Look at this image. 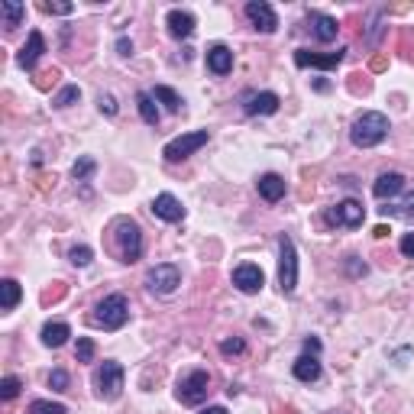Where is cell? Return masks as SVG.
<instances>
[{
	"label": "cell",
	"instance_id": "obj_1",
	"mask_svg": "<svg viewBox=\"0 0 414 414\" xmlns=\"http://www.w3.org/2000/svg\"><path fill=\"white\" fill-rule=\"evenodd\" d=\"M385 136H389V117L379 114V110L360 114L353 120V126H350V139H353V146H360V149L379 146Z\"/></svg>",
	"mask_w": 414,
	"mask_h": 414
},
{
	"label": "cell",
	"instance_id": "obj_2",
	"mask_svg": "<svg viewBox=\"0 0 414 414\" xmlns=\"http://www.w3.org/2000/svg\"><path fill=\"white\" fill-rule=\"evenodd\" d=\"M110 230H114V246L123 262H136L143 256V230L133 217H117Z\"/></svg>",
	"mask_w": 414,
	"mask_h": 414
},
{
	"label": "cell",
	"instance_id": "obj_3",
	"mask_svg": "<svg viewBox=\"0 0 414 414\" xmlns=\"http://www.w3.org/2000/svg\"><path fill=\"white\" fill-rule=\"evenodd\" d=\"M278 288L282 295H295L298 288V249L292 237H278Z\"/></svg>",
	"mask_w": 414,
	"mask_h": 414
},
{
	"label": "cell",
	"instance_id": "obj_4",
	"mask_svg": "<svg viewBox=\"0 0 414 414\" xmlns=\"http://www.w3.org/2000/svg\"><path fill=\"white\" fill-rule=\"evenodd\" d=\"M126 317H130V304H126V298H123V295H107V298L97 304L94 321H97L104 330H120L123 324H126Z\"/></svg>",
	"mask_w": 414,
	"mask_h": 414
},
{
	"label": "cell",
	"instance_id": "obj_5",
	"mask_svg": "<svg viewBox=\"0 0 414 414\" xmlns=\"http://www.w3.org/2000/svg\"><path fill=\"white\" fill-rule=\"evenodd\" d=\"M207 389H211V376L204 369H194L188 372L184 379H178V389H175V398L182 405H201L207 398Z\"/></svg>",
	"mask_w": 414,
	"mask_h": 414
},
{
	"label": "cell",
	"instance_id": "obj_6",
	"mask_svg": "<svg viewBox=\"0 0 414 414\" xmlns=\"http://www.w3.org/2000/svg\"><path fill=\"white\" fill-rule=\"evenodd\" d=\"M94 385H97V395L104 401L120 398V391H123V366H120V362H114V360H107L104 366L97 369Z\"/></svg>",
	"mask_w": 414,
	"mask_h": 414
},
{
	"label": "cell",
	"instance_id": "obj_7",
	"mask_svg": "<svg viewBox=\"0 0 414 414\" xmlns=\"http://www.w3.org/2000/svg\"><path fill=\"white\" fill-rule=\"evenodd\" d=\"M362 220H366V207H362L360 201H353V198L340 201L337 207H330V211H327V223H330V227H346V230H356V227H362Z\"/></svg>",
	"mask_w": 414,
	"mask_h": 414
},
{
	"label": "cell",
	"instance_id": "obj_8",
	"mask_svg": "<svg viewBox=\"0 0 414 414\" xmlns=\"http://www.w3.org/2000/svg\"><path fill=\"white\" fill-rule=\"evenodd\" d=\"M201 146H207V130H194V133H182V136H175L172 143H165V149H162V155L169 162H182L188 159L191 153H198Z\"/></svg>",
	"mask_w": 414,
	"mask_h": 414
},
{
	"label": "cell",
	"instance_id": "obj_9",
	"mask_svg": "<svg viewBox=\"0 0 414 414\" xmlns=\"http://www.w3.org/2000/svg\"><path fill=\"white\" fill-rule=\"evenodd\" d=\"M146 285L155 295H172L182 285V268L175 262H162V266H153L146 272Z\"/></svg>",
	"mask_w": 414,
	"mask_h": 414
},
{
	"label": "cell",
	"instance_id": "obj_10",
	"mask_svg": "<svg viewBox=\"0 0 414 414\" xmlns=\"http://www.w3.org/2000/svg\"><path fill=\"white\" fill-rule=\"evenodd\" d=\"M233 285H237L243 295H256V292H262L266 276H262L259 266H253V262H243V266L233 268Z\"/></svg>",
	"mask_w": 414,
	"mask_h": 414
},
{
	"label": "cell",
	"instance_id": "obj_11",
	"mask_svg": "<svg viewBox=\"0 0 414 414\" xmlns=\"http://www.w3.org/2000/svg\"><path fill=\"white\" fill-rule=\"evenodd\" d=\"M246 16H249V23H253L259 32H276L278 30V16L266 0H249V4H246Z\"/></svg>",
	"mask_w": 414,
	"mask_h": 414
},
{
	"label": "cell",
	"instance_id": "obj_12",
	"mask_svg": "<svg viewBox=\"0 0 414 414\" xmlns=\"http://www.w3.org/2000/svg\"><path fill=\"white\" fill-rule=\"evenodd\" d=\"M153 214L165 223H178V220H184V207L175 194L165 191V194H155L153 198Z\"/></svg>",
	"mask_w": 414,
	"mask_h": 414
},
{
	"label": "cell",
	"instance_id": "obj_13",
	"mask_svg": "<svg viewBox=\"0 0 414 414\" xmlns=\"http://www.w3.org/2000/svg\"><path fill=\"white\" fill-rule=\"evenodd\" d=\"M343 55H346V49H337V52H330V55H314V52H307V49H298L295 52V65L298 69H337L340 61H343Z\"/></svg>",
	"mask_w": 414,
	"mask_h": 414
},
{
	"label": "cell",
	"instance_id": "obj_14",
	"mask_svg": "<svg viewBox=\"0 0 414 414\" xmlns=\"http://www.w3.org/2000/svg\"><path fill=\"white\" fill-rule=\"evenodd\" d=\"M42 52H46V39H42V32L39 30H32L30 32V39H26V46L20 49V55H16V65L20 69H36V61L42 59Z\"/></svg>",
	"mask_w": 414,
	"mask_h": 414
},
{
	"label": "cell",
	"instance_id": "obj_15",
	"mask_svg": "<svg viewBox=\"0 0 414 414\" xmlns=\"http://www.w3.org/2000/svg\"><path fill=\"white\" fill-rule=\"evenodd\" d=\"M246 104H243V110L249 117H268V114H276L278 110V104H282V100H278V94H272V91H262V94H246Z\"/></svg>",
	"mask_w": 414,
	"mask_h": 414
},
{
	"label": "cell",
	"instance_id": "obj_16",
	"mask_svg": "<svg viewBox=\"0 0 414 414\" xmlns=\"http://www.w3.org/2000/svg\"><path fill=\"white\" fill-rule=\"evenodd\" d=\"M307 23H311V32H314L317 42H333L337 32H340L337 20L327 16V13H307Z\"/></svg>",
	"mask_w": 414,
	"mask_h": 414
},
{
	"label": "cell",
	"instance_id": "obj_17",
	"mask_svg": "<svg viewBox=\"0 0 414 414\" xmlns=\"http://www.w3.org/2000/svg\"><path fill=\"white\" fill-rule=\"evenodd\" d=\"M401 188H405V175H401V172H385V175L376 178V184H372V194H376L379 201H385V198H395V194H401Z\"/></svg>",
	"mask_w": 414,
	"mask_h": 414
},
{
	"label": "cell",
	"instance_id": "obj_18",
	"mask_svg": "<svg viewBox=\"0 0 414 414\" xmlns=\"http://www.w3.org/2000/svg\"><path fill=\"white\" fill-rule=\"evenodd\" d=\"M207 69L214 71V75H227V71L233 69V52L223 42H217V46L207 49Z\"/></svg>",
	"mask_w": 414,
	"mask_h": 414
},
{
	"label": "cell",
	"instance_id": "obj_19",
	"mask_svg": "<svg viewBox=\"0 0 414 414\" xmlns=\"http://www.w3.org/2000/svg\"><path fill=\"white\" fill-rule=\"evenodd\" d=\"M165 23H169V32L175 39H188L194 32V16L188 13V10H169Z\"/></svg>",
	"mask_w": 414,
	"mask_h": 414
},
{
	"label": "cell",
	"instance_id": "obj_20",
	"mask_svg": "<svg viewBox=\"0 0 414 414\" xmlns=\"http://www.w3.org/2000/svg\"><path fill=\"white\" fill-rule=\"evenodd\" d=\"M259 194L268 201V204H276V201L285 198V178L276 175V172H266L259 178Z\"/></svg>",
	"mask_w": 414,
	"mask_h": 414
},
{
	"label": "cell",
	"instance_id": "obj_21",
	"mask_svg": "<svg viewBox=\"0 0 414 414\" xmlns=\"http://www.w3.org/2000/svg\"><path fill=\"white\" fill-rule=\"evenodd\" d=\"M292 372H295V379H301V382H317V379H321V362H317V356L304 353V356L295 360Z\"/></svg>",
	"mask_w": 414,
	"mask_h": 414
},
{
	"label": "cell",
	"instance_id": "obj_22",
	"mask_svg": "<svg viewBox=\"0 0 414 414\" xmlns=\"http://www.w3.org/2000/svg\"><path fill=\"white\" fill-rule=\"evenodd\" d=\"M69 337H71V327L69 324H61V321L59 324H46V327H42V343L52 346V350H59Z\"/></svg>",
	"mask_w": 414,
	"mask_h": 414
},
{
	"label": "cell",
	"instance_id": "obj_23",
	"mask_svg": "<svg viewBox=\"0 0 414 414\" xmlns=\"http://www.w3.org/2000/svg\"><path fill=\"white\" fill-rule=\"evenodd\" d=\"M136 107H139V117L149 123V126H159V107H155V97L149 91H139L136 94Z\"/></svg>",
	"mask_w": 414,
	"mask_h": 414
},
{
	"label": "cell",
	"instance_id": "obj_24",
	"mask_svg": "<svg viewBox=\"0 0 414 414\" xmlns=\"http://www.w3.org/2000/svg\"><path fill=\"white\" fill-rule=\"evenodd\" d=\"M23 13H26L23 4H16V0H4V4H0L4 30H16V26H20V20H23Z\"/></svg>",
	"mask_w": 414,
	"mask_h": 414
},
{
	"label": "cell",
	"instance_id": "obj_25",
	"mask_svg": "<svg viewBox=\"0 0 414 414\" xmlns=\"http://www.w3.org/2000/svg\"><path fill=\"white\" fill-rule=\"evenodd\" d=\"M0 295H4V298H0V307H4V311H13L16 304H20V285L13 282V278H4V282H0Z\"/></svg>",
	"mask_w": 414,
	"mask_h": 414
},
{
	"label": "cell",
	"instance_id": "obj_26",
	"mask_svg": "<svg viewBox=\"0 0 414 414\" xmlns=\"http://www.w3.org/2000/svg\"><path fill=\"white\" fill-rule=\"evenodd\" d=\"M149 94H153L155 100H162V104H165V110H172V114H178V110H182V104H184V100L178 97L172 88H165V85H155Z\"/></svg>",
	"mask_w": 414,
	"mask_h": 414
},
{
	"label": "cell",
	"instance_id": "obj_27",
	"mask_svg": "<svg viewBox=\"0 0 414 414\" xmlns=\"http://www.w3.org/2000/svg\"><path fill=\"white\" fill-rule=\"evenodd\" d=\"M379 211H382V217H414V191L401 204H389V207H379Z\"/></svg>",
	"mask_w": 414,
	"mask_h": 414
},
{
	"label": "cell",
	"instance_id": "obj_28",
	"mask_svg": "<svg viewBox=\"0 0 414 414\" xmlns=\"http://www.w3.org/2000/svg\"><path fill=\"white\" fill-rule=\"evenodd\" d=\"M78 97H81V88H78V85H69V88H61V91L52 97V107H71Z\"/></svg>",
	"mask_w": 414,
	"mask_h": 414
},
{
	"label": "cell",
	"instance_id": "obj_29",
	"mask_svg": "<svg viewBox=\"0 0 414 414\" xmlns=\"http://www.w3.org/2000/svg\"><path fill=\"white\" fill-rule=\"evenodd\" d=\"M94 169H97V162L91 159V155H85V159L75 162V169H71V175L78 178V182H88V178L94 175Z\"/></svg>",
	"mask_w": 414,
	"mask_h": 414
},
{
	"label": "cell",
	"instance_id": "obj_30",
	"mask_svg": "<svg viewBox=\"0 0 414 414\" xmlns=\"http://www.w3.org/2000/svg\"><path fill=\"white\" fill-rule=\"evenodd\" d=\"M30 414H69L65 411V405H59V401H46V398H39L30 405Z\"/></svg>",
	"mask_w": 414,
	"mask_h": 414
},
{
	"label": "cell",
	"instance_id": "obj_31",
	"mask_svg": "<svg viewBox=\"0 0 414 414\" xmlns=\"http://www.w3.org/2000/svg\"><path fill=\"white\" fill-rule=\"evenodd\" d=\"M75 360H78V362H91V360H94V340H91V337H78Z\"/></svg>",
	"mask_w": 414,
	"mask_h": 414
},
{
	"label": "cell",
	"instance_id": "obj_32",
	"mask_svg": "<svg viewBox=\"0 0 414 414\" xmlns=\"http://www.w3.org/2000/svg\"><path fill=\"white\" fill-rule=\"evenodd\" d=\"M20 389H23V382H20L16 376H7L4 382H0V398H4V401L16 398V395H20Z\"/></svg>",
	"mask_w": 414,
	"mask_h": 414
},
{
	"label": "cell",
	"instance_id": "obj_33",
	"mask_svg": "<svg viewBox=\"0 0 414 414\" xmlns=\"http://www.w3.org/2000/svg\"><path fill=\"white\" fill-rule=\"evenodd\" d=\"M69 259L75 262L78 268H85V266H91V259H94V253L88 249V246H71V253H69Z\"/></svg>",
	"mask_w": 414,
	"mask_h": 414
},
{
	"label": "cell",
	"instance_id": "obj_34",
	"mask_svg": "<svg viewBox=\"0 0 414 414\" xmlns=\"http://www.w3.org/2000/svg\"><path fill=\"white\" fill-rule=\"evenodd\" d=\"M49 389L52 391L69 389V372H65V369H52V372H49Z\"/></svg>",
	"mask_w": 414,
	"mask_h": 414
},
{
	"label": "cell",
	"instance_id": "obj_35",
	"mask_svg": "<svg viewBox=\"0 0 414 414\" xmlns=\"http://www.w3.org/2000/svg\"><path fill=\"white\" fill-rule=\"evenodd\" d=\"M243 350H246V343L239 337L223 340V343H220V353H227V356H230V353H243Z\"/></svg>",
	"mask_w": 414,
	"mask_h": 414
},
{
	"label": "cell",
	"instance_id": "obj_36",
	"mask_svg": "<svg viewBox=\"0 0 414 414\" xmlns=\"http://www.w3.org/2000/svg\"><path fill=\"white\" fill-rule=\"evenodd\" d=\"M39 10H46V13H61V16H65V13H71L75 7H71V4H39Z\"/></svg>",
	"mask_w": 414,
	"mask_h": 414
},
{
	"label": "cell",
	"instance_id": "obj_37",
	"mask_svg": "<svg viewBox=\"0 0 414 414\" xmlns=\"http://www.w3.org/2000/svg\"><path fill=\"white\" fill-rule=\"evenodd\" d=\"M398 246H401V256H405V259H414V233H405Z\"/></svg>",
	"mask_w": 414,
	"mask_h": 414
},
{
	"label": "cell",
	"instance_id": "obj_38",
	"mask_svg": "<svg viewBox=\"0 0 414 414\" xmlns=\"http://www.w3.org/2000/svg\"><path fill=\"white\" fill-rule=\"evenodd\" d=\"M97 104H100V110H104V114H110V117L117 114V100L110 97V94H100V100H97Z\"/></svg>",
	"mask_w": 414,
	"mask_h": 414
},
{
	"label": "cell",
	"instance_id": "obj_39",
	"mask_svg": "<svg viewBox=\"0 0 414 414\" xmlns=\"http://www.w3.org/2000/svg\"><path fill=\"white\" fill-rule=\"evenodd\" d=\"M304 353H311V356L321 353V340H317V337H307L304 340Z\"/></svg>",
	"mask_w": 414,
	"mask_h": 414
},
{
	"label": "cell",
	"instance_id": "obj_40",
	"mask_svg": "<svg viewBox=\"0 0 414 414\" xmlns=\"http://www.w3.org/2000/svg\"><path fill=\"white\" fill-rule=\"evenodd\" d=\"M117 52H120V55H133V42H130V39H117Z\"/></svg>",
	"mask_w": 414,
	"mask_h": 414
},
{
	"label": "cell",
	"instance_id": "obj_41",
	"mask_svg": "<svg viewBox=\"0 0 414 414\" xmlns=\"http://www.w3.org/2000/svg\"><path fill=\"white\" fill-rule=\"evenodd\" d=\"M201 414H227V408H220V405H211V408H204Z\"/></svg>",
	"mask_w": 414,
	"mask_h": 414
},
{
	"label": "cell",
	"instance_id": "obj_42",
	"mask_svg": "<svg viewBox=\"0 0 414 414\" xmlns=\"http://www.w3.org/2000/svg\"><path fill=\"white\" fill-rule=\"evenodd\" d=\"M372 237H376V239H382V237H389V227H376V230H372Z\"/></svg>",
	"mask_w": 414,
	"mask_h": 414
}]
</instances>
